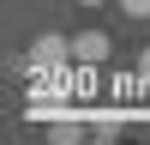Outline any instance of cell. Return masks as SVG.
Wrapping results in <instances>:
<instances>
[{
	"instance_id": "6da1fadb",
	"label": "cell",
	"mask_w": 150,
	"mask_h": 145,
	"mask_svg": "<svg viewBox=\"0 0 150 145\" xmlns=\"http://www.w3.org/2000/svg\"><path fill=\"white\" fill-rule=\"evenodd\" d=\"M66 48H72L66 36H54V30H42V36H36V42H30V67H54V60L66 55Z\"/></svg>"
},
{
	"instance_id": "3957f363",
	"label": "cell",
	"mask_w": 150,
	"mask_h": 145,
	"mask_svg": "<svg viewBox=\"0 0 150 145\" xmlns=\"http://www.w3.org/2000/svg\"><path fill=\"white\" fill-rule=\"evenodd\" d=\"M114 6H120V18H132V24L150 18V0H114Z\"/></svg>"
},
{
	"instance_id": "7a4b0ae2",
	"label": "cell",
	"mask_w": 150,
	"mask_h": 145,
	"mask_svg": "<svg viewBox=\"0 0 150 145\" xmlns=\"http://www.w3.org/2000/svg\"><path fill=\"white\" fill-rule=\"evenodd\" d=\"M108 48H114V42H108L102 30H78V36H72V55H78V60H108Z\"/></svg>"
},
{
	"instance_id": "277c9868",
	"label": "cell",
	"mask_w": 150,
	"mask_h": 145,
	"mask_svg": "<svg viewBox=\"0 0 150 145\" xmlns=\"http://www.w3.org/2000/svg\"><path fill=\"white\" fill-rule=\"evenodd\" d=\"M138 72H144V79H150V48H138Z\"/></svg>"
},
{
	"instance_id": "5b68a950",
	"label": "cell",
	"mask_w": 150,
	"mask_h": 145,
	"mask_svg": "<svg viewBox=\"0 0 150 145\" xmlns=\"http://www.w3.org/2000/svg\"><path fill=\"white\" fill-rule=\"evenodd\" d=\"M78 6H84V12H96V6H108V0H78Z\"/></svg>"
}]
</instances>
